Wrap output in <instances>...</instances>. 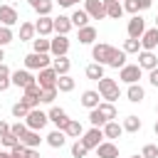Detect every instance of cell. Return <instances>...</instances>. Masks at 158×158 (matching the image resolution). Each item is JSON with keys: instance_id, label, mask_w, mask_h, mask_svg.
I'll return each instance as SVG.
<instances>
[{"instance_id": "d6986e66", "label": "cell", "mask_w": 158, "mask_h": 158, "mask_svg": "<svg viewBox=\"0 0 158 158\" xmlns=\"http://www.w3.org/2000/svg\"><path fill=\"white\" fill-rule=\"evenodd\" d=\"M96 27H91V25H84V27H79V35H77V40H79V44H94L96 42Z\"/></svg>"}, {"instance_id": "be15d7a7", "label": "cell", "mask_w": 158, "mask_h": 158, "mask_svg": "<svg viewBox=\"0 0 158 158\" xmlns=\"http://www.w3.org/2000/svg\"><path fill=\"white\" fill-rule=\"evenodd\" d=\"M116 2H123V0H116Z\"/></svg>"}, {"instance_id": "83f0119b", "label": "cell", "mask_w": 158, "mask_h": 158, "mask_svg": "<svg viewBox=\"0 0 158 158\" xmlns=\"http://www.w3.org/2000/svg\"><path fill=\"white\" fill-rule=\"evenodd\" d=\"M69 17H72V25H74L77 30H79V27H84V25H89V20H91V17H89V12H86L84 7H81V10L77 7V10H74Z\"/></svg>"}, {"instance_id": "f6af8a7d", "label": "cell", "mask_w": 158, "mask_h": 158, "mask_svg": "<svg viewBox=\"0 0 158 158\" xmlns=\"http://www.w3.org/2000/svg\"><path fill=\"white\" fill-rule=\"evenodd\" d=\"M0 143H2V146H5V148H7V151H10V148H15V146H17V143H20V138H17V136H15V133H5V136H2V138H0Z\"/></svg>"}, {"instance_id": "94428289", "label": "cell", "mask_w": 158, "mask_h": 158, "mask_svg": "<svg viewBox=\"0 0 158 158\" xmlns=\"http://www.w3.org/2000/svg\"><path fill=\"white\" fill-rule=\"evenodd\" d=\"M156 114H158V104H156Z\"/></svg>"}, {"instance_id": "4dcf8cb0", "label": "cell", "mask_w": 158, "mask_h": 158, "mask_svg": "<svg viewBox=\"0 0 158 158\" xmlns=\"http://www.w3.org/2000/svg\"><path fill=\"white\" fill-rule=\"evenodd\" d=\"M74 86H77V81H74L69 74H62V77L57 79V91H62V94H69V91H74Z\"/></svg>"}, {"instance_id": "7c38bea8", "label": "cell", "mask_w": 158, "mask_h": 158, "mask_svg": "<svg viewBox=\"0 0 158 158\" xmlns=\"http://www.w3.org/2000/svg\"><path fill=\"white\" fill-rule=\"evenodd\" d=\"M69 52V37L67 35H54L52 37V47H49V54L52 57H62Z\"/></svg>"}, {"instance_id": "681fc988", "label": "cell", "mask_w": 158, "mask_h": 158, "mask_svg": "<svg viewBox=\"0 0 158 158\" xmlns=\"http://www.w3.org/2000/svg\"><path fill=\"white\" fill-rule=\"evenodd\" d=\"M123 10L131 12V15H138V12H141V10H138V0H123Z\"/></svg>"}, {"instance_id": "f5cc1de1", "label": "cell", "mask_w": 158, "mask_h": 158, "mask_svg": "<svg viewBox=\"0 0 158 158\" xmlns=\"http://www.w3.org/2000/svg\"><path fill=\"white\" fill-rule=\"evenodd\" d=\"M57 2H59V7H74L79 0H57Z\"/></svg>"}, {"instance_id": "52a82bcc", "label": "cell", "mask_w": 158, "mask_h": 158, "mask_svg": "<svg viewBox=\"0 0 158 158\" xmlns=\"http://www.w3.org/2000/svg\"><path fill=\"white\" fill-rule=\"evenodd\" d=\"M104 138H106V136H104V128H99V126H91L89 131H84V133H81V138H79V141H81V143H84V146L91 151V148H96V146H99Z\"/></svg>"}, {"instance_id": "ffe728a7", "label": "cell", "mask_w": 158, "mask_h": 158, "mask_svg": "<svg viewBox=\"0 0 158 158\" xmlns=\"http://www.w3.org/2000/svg\"><path fill=\"white\" fill-rule=\"evenodd\" d=\"M158 47V27H151L141 37V49H156Z\"/></svg>"}, {"instance_id": "f35d334b", "label": "cell", "mask_w": 158, "mask_h": 158, "mask_svg": "<svg viewBox=\"0 0 158 158\" xmlns=\"http://www.w3.org/2000/svg\"><path fill=\"white\" fill-rule=\"evenodd\" d=\"M86 153H89V148L77 138V141L72 143V158H86Z\"/></svg>"}, {"instance_id": "60d3db41", "label": "cell", "mask_w": 158, "mask_h": 158, "mask_svg": "<svg viewBox=\"0 0 158 158\" xmlns=\"http://www.w3.org/2000/svg\"><path fill=\"white\" fill-rule=\"evenodd\" d=\"M89 123H91V126H99V128H101V126H104V123H109V121H106V118H104V116L99 114V109H91V111H89Z\"/></svg>"}, {"instance_id": "484cf974", "label": "cell", "mask_w": 158, "mask_h": 158, "mask_svg": "<svg viewBox=\"0 0 158 158\" xmlns=\"http://www.w3.org/2000/svg\"><path fill=\"white\" fill-rule=\"evenodd\" d=\"M72 27H74V25H72V17H67V15L54 17V32H57V35H69Z\"/></svg>"}, {"instance_id": "6125c7cd", "label": "cell", "mask_w": 158, "mask_h": 158, "mask_svg": "<svg viewBox=\"0 0 158 158\" xmlns=\"http://www.w3.org/2000/svg\"><path fill=\"white\" fill-rule=\"evenodd\" d=\"M156 27H158V17H156Z\"/></svg>"}, {"instance_id": "74e56055", "label": "cell", "mask_w": 158, "mask_h": 158, "mask_svg": "<svg viewBox=\"0 0 158 158\" xmlns=\"http://www.w3.org/2000/svg\"><path fill=\"white\" fill-rule=\"evenodd\" d=\"M123 52H126V54H138V52H141V40L128 37V40L123 42Z\"/></svg>"}, {"instance_id": "9c48e42d", "label": "cell", "mask_w": 158, "mask_h": 158, "mask_svg": "<svg viewBox=\"0 0 158 158\" xmlns=\"http://www.w3.org/2000/svg\"><path fill=\"white\" fill-rule=\"evenodd\" d=\"M84 10L89 12L91 20H104L106 17V2L104 0H84Z\"/></svg>"}, {"instance_id": "cb8c5ba5", "label": "cell", "mask_w": 158, "mask_h": 158, "mask_svg": "<svg viewBox=\"0 0 158 158\" xmlns=\"http://www.w3.org/2000/svg\"><path fill=\"white\" fill-rule=\"evenodd\" d=\"M84 74H86V79H91V81H99V79H104V77H106L104 64H99V62H91V64L84 69Z\"/></svg>"}, {"instance_id": "277c9868", "label": "cell", "mask_w": 158, "mask_h": 158, "mask_svg": "<svg viewBox=\"0 0 158 158\" xmlns=\"http://www.w3.org/2000/svg\"><path fill=\"white\" fill-rule=\"evenodd\" d=\"M27 109H37L42 104V86L40 84H32L27 89H22V99H20Z\"/></svg>"}, {"instance_id": "6da1fadb", "label": "cell", "mask_w": 158, "mask_h": 158, "mask_svg": "<svg viewBox=\"0 0 158 158\" xmlns=\"http://www.w3.org/2000/svg\"><path fill=\"white\" fill-rule=\"evenodd\" d=\"M116 47H111V44H106V42H99V44H94L91 47V57H94V62H99V64H104V67H109L111 64V59L116 57Z\"/></svg>"}, {"instance_id": "91938a15", "label": "cell", "mask_w": 158, "mask_h": 158, "mask_svg": "<svg viewBox=\"0 0 158 158\" xmlns=\"http://www.w3.org/2000/svg\"><path fill=\"white\" fill-rule=\"evenodd\" d=\"M131 158H143V156H131Z\"/></svg>"}, {"instance_id": "603a6c76", "label": "cell", "mask_w": 158, "mask_h": 158, "mask_svg": "<svg viewBox=\"0 0 158 158\" xmlns=\"http://www.w3.org/2000/svg\"><path fill=\"white\" fill-rule=\"evenodd\" d=\"M30 7L37 12V15H52V7H54V0H27Z\"/></svg>"}, {"instance_id": "836d02e7", "label": "cell", "mask_w": 158, "mask_h": 158, "mask_svg": "<svg viewBox=\"0 0 158 158\" xmlns=\"http://www.w3.org/2000/svg\"><path fill=\"white\" fill-rule=\"evenodd\" d=\"M96 109H99V114H101L106 121H114V118H116V106H114L111 101H101Z\"/></svg>"}, {"instance_id": "7bdbcfd3", "label": "cell", "mask_w": 158, "mask_h": 158, "mask_svg": "<svg viewBox=\"0 0 158 158\" xmlns=\"http://www.w3.org/2000/svg\"><path fill=\"white\" fill-rule=\"evenodd\" d=\"M54 99H57V86L42 89V104H54Z\"/></svg>"}, {"instance_id": "7a4b0ae2", "label": "cell", "mask_w": 158, "mask_h": 158, "mask_svg": "<svg viewBox=\"0 0 158 158\" xmlns=\"http://www.w3.org/2000/svg\"><path fill=\"white\" fill-rule=\"evenodd\" d=\"M44 67H52V57H49L47 52H30V54L25 57V69L40 72V69H44Z\"/></svg>"}, {"instance_id": "5b68a950", "label": "cell", "mask_w": 158, "mask_h": 158, "mask_svg": "<svg viewBox=\"0 0 158 158\" xmlns=\"http://www.w3.org/2000/svg\"><path fill=\"white\" fill-rule=\"evenodd\" d=\"M25 123H27V128H32V131H42V128L49 123V116H47L44 111H40V106H37V109H30V114L25 116Z\"/></svg>"}, {"instance_id": "f1b7e54d", "label": "cell", "mask_w": 158, "mask_h": 158, "mask_svg": "<svg viewBox=\"0 0 158 158\" xmlns=\"http://www.w3.org/2000/svg\"><path fill=\"white\" fill-rule=\"evenodd\" d=\"M37 35L35 22H20V42H32Z\"/></svg>"}, {"instance_id": "680465c9", "label": "cell", "mask_w": 158, "mask_h": 158, "mask_svg": "<svg viewBox=\"0 0 158 158\" xmlns=\"http://www.w3.org/2000/svg\"><path fill=\"white\" fill-rule=\"evenodd\" d=\"M153 131H156V136H158V121H156V126H153Z\"/></svg>"}, {"instance_id": "ee69618b", "label": "cell", "mask_w": 158, "mask_h": 158, "mask_svg": "<svg viewBox=\"0 0 158 158\" xmlns=\"http://www.w3.org/2000/svg\"><path fill=\"white\" fill-rule=\"evenodd\" d=\"M10 133H15V136L22 141V136L27 133V123H25V121H17V123H12V126H10Z\"/></svg>"}, {"instance_id": "f546056e", "label": "cell", "mask_w": 158, "mask_h": 158, "mask_svg": "<svg viewBox=\"0 0 158 158\" xmlns=\"http://www.w3.org/2000/svg\"><path fill=\"white\" fill-rule=\"evenodd\" d=\"M52 67H54V72L62 77V74H69V69H72V62L67 59V54H62V57H54V59H52Z\"/></svg>"}, {"instance_id": "4316f807", "label": "cell", "mask_w": 158, "mask_h": 158, "mask_svg": "<svg viewBox=\"0 0 158 158\" xmlns=\"http://www.w3.org/2000/svg\"><path fill=\"white\" fill-rule=\"evenodd\" d=\"M101 128H104V136H106L109 141L121 138V133H123V126H121V123H116V121H109V123H104Z\"/></svg>"}, {"instance_id": "2e32d148", "label": "cell", "mask_w": 158, "mask_h": 158, "mask_svg": "<svg viewBox=\"0 0 158 158\" xmlns=\"http://www.w3.org/2000/svg\"><path fill=\"white\" fill-rule=\"evenodd\" d=\"M138 67L141 69H156L158 67V57H156V52L153 49H141L138 52Z\"/></svg>"}, {"instance_id": "db71d44e", "label": "cell", "mask_w": 158, "mask_h": 158, "mask_svg": "<svg viewBox=\"0 0 158 158\" xmlns=\"http://www.w3.org/2000/svg\"><path fill=\"white\" fill-rule=\"evenodd\" d=\"M153 5V0H138V10H148Z\"/></svg>"}, {"instance_id": "b9f144b4", "label": "cell", "mask_w": 158, "mask_h": 158, "mask_svg": "<svg viewBox=\"0 0 158 158\" xmlns=\"http://www.w3.org/2000/svg\"><path fill=\"white\" fill-rule=\"evenodd\" d=\"M109 67H114V69L126 67V52H123V49H118V52H116V57L111 59V64H109Z\"/></svg>"}, {"instance_id": "8d00e7d4", "label": "cell", "mask_w": 158, "mask_h": 158, "mask_svg": "<svg viewBox=\"0 0 158 158\" xmlns=\"http://www.w3.org/2000/svg\"><path fill=\"white\" fill-rule=\"evenodd\" d=\"M49 47H52V40H47V37H35L32 40V52H47L49 54Z\"/></svg>"}, {"instance_id": "f907efd6", "label": "cell", "mask_w": 158, "mask_h": 158, "mask_svg": "<svg viewBox=\"0 0 158 158\" xmlns=\"http://www.w3.org/2000/svg\"><path fill=\"white\" fill-rule=\"evenodd\" d=\"M148 81H151V86H156V89H158V67L148 72Z\"/></svg>"}, {"instance_id": "11a10c76", "label": "cell", "mask_w": 158, "mask_h": 158, "mask_svg": "<svg viewBox=\"0 0 158 158\" xmlns=\"http://www.w3.org/2000/svg\"><path fill=\"white\" fill-rule=\"evenodd\" d=\"M25 158H42V156H40L37 148H27V156H25Z\"/></svg>"}, {"instance_id": "d4e9b609", "label": "cell", "mask_w": 158, "mask_h": 158, "mask_svg": "<svg viewBox=\"0 0 158 158\" xmlns=\"http://www.w3.org/2000/svg\"><path fill=\"white\" fill-rule=\"evenodd\" d=\"M67 143V133L62 131V128H54L52 133H47V146H52V148H62Z\"/></svg>"}, {"instance_id": "ba28073f", "label": "cell", "mask_w": 158, "mask_h": 158, "mask_svg": "<svg viewBox=\"0 0 158 158\" xmlns=\"http://www.w3.org/2000/svg\"><path fill=\"white\" fill-rule=\"evenodd\" d=\"M32 84H37V77H35L30 69H17V72H12V86L27 89V86H32Z\"/></svg>"}, {"instance_id": "d6a6232c", "label": "cell", "mask_w": 158, "mask_h": 158, "mask_svg": "<svg viewBox=\"0 0 158 158\" xmlns=\"http://www.w3.org/2000/svg\"><path fill=\"white\" fill-rule=\"evenodd\" d=\"M12 86V72L7 69V64H0V91H7Z\"/></svg>"}, {"instance_id": "c3c4849f", "label": "cell", "mask_w": 158, "mask_h": 158, "mask_svg": "<svg viewBox=\"0 0 158 158\" xmlns=\"http://www.w3.org/2000/svg\"><path fill=\"white\" fill-rule=\"evenodd\" d=\"M10 156H12V158H25V156H27V146L20 141L15 148H10Z\"/></svg>"}, {"instance_id": "6f0895ef", "label": "cell", "mask_w": 158, "mask_h": 158, "mask_svg": "<svg viewBox=\"0 0 158 158\" xmlns=\"http://www.w3.org/2000/svg\"><path fill=\"white\" fill-rule=\"evenodd\" d=\"M2 59H5V49L0 47V64H2Z\"/></svg>"}, {"instance_id": "ab89813d", "label": "cell", "mask_w": 158, "mask_h": 158, "mask_svg": "<svg viewBox=\"0 0 158 158\" xmlns=\"http://www.w3.org/2000/svg\"><path fill=\"white\" fill-rule=\"evenodd\" d=\"M12 40H15V35H12V27H5V25H0V47L10 44Z\"/></svg>"}, {"instance_id": "5bb4252c", "label": "cell", "mask_w": 158, "mask_h": 158, "mask_svg": "<svg viewBox=\"0 0 158 158\" xmlns=\"http://www.w3.org/2000/svg\"><path fill=\"white\" fill-rule=\"evenodd\" d=\"M47 116H49V121H52L57 128H62V131H64V128H67V123L72 121V118L67 116V111H64V109H59V106H52V109L47 111Z\"/></svg>"}, {"instance_id": "e575fe53", "label": "cell", "mask_w": 158, "mask_h": 158, "mask_svg": "<svg viewBox=\"0 0 158 158\" xmlns=\"http://www.w3.org/2000/svg\"><path fill=\"white\" fill-rule=\"evenodd\" d=\"M64 133L69 136V138H81V133H84V126L77 121V118H72L69 123H67V128H64Z\"/></svg>"}, {"instance_id": "1f68e13d", "label": "cell", "mask_w": 158, "mask_h": 158, "mask_svg": "<svg viewBox=\"0 0 158 158\" xmlns=\"http://www.w3.org/2000/svg\"><path fill=\"white\" fill-rule=\"evenodd\" d=\"M121 126H123V131H126V133H138L143 123H141V118H138V116H133V114H131V116H126V118H123V123H121Z\"/></svg>"}, {"instance_id": "8fae6325", "label": "cell", "mask_w": 158, "mask_h": 158, "mask_svg": "<svg viewBox=\"0 0 158 158\" xmlns=\"http://www.w3.org/2000/svg\"><path fill=\"white\" fill-rule=\"evenodd\" d=\"M57 79H59V74L54 72V67H44V69H40V74H37V84H40L42 89L57 86Z\"/></svg>"}, {"instance_id": "9a60e30c", "label": "cell", "mask_w": 158, "mask_h": 158, "mask_svg": "<svg viewBox=\"0 0 158 158\" xmlns=\"http://www.w3.org/2000/svg\"><path fill=\"white\" fill-rule=\"evenodd\" d=\"M20 22V15H17V10L12 7V5H0V25H5V27H12V25H17Z\"/></svg>"}, {"instance_id": "7402d4cb", "label": "cell", "mask_w": 158, "mask_h": 158, "mask_svg": "<svg viewBox=\"0 0 158 158\" xmlns=\"http://www.w3.org/2000/svg\"><path fill=\"white\" fill-rule=\"evenodd\" d=\"M126 99H128L131 104H141V101L146 99V89H143L141 84H128V89H126Z\"/></svg>"}, {"instance_id": "ac0fdd59", "label": "cell", "mask_w": 158, "mask_h": 158, "mask_svg": "<svg viewBox=\"0 0 158 158\" xmlns=\"http://www.w3.org/2000/svg\"><path fill=\"white\" fill-rule=\"evenodd\" d=\"M79 101H81V106H84V109H89V111H91V109H96V106L101 104V94H99V91H94V89H86V91L81 94V99H79Z\"/></svg>"}, {"instance_id": "3957f363", "label": "cell", "mask_w": 158, "mask_h": 158, "mask_svg": "<svg viewBox=\"0 0 158 158\" xmlns=\"http://www.w3.org/2000/svg\"><path fill=\"white\" fill-rule=\"evenodd\" d=\"M99 94H101V99L104 101H116L118 96H121V89H118V81H114V79H109V77H104V79H99Z\"/></svg>"}, {"instance_id": "bcb514c9", "label": "cell", "mask_w": 158, "mask_h": 158, "mask_svg": "<svg viewBox=\"0 0 158 158\" xmlns=\"http://www.w3.org/2000/svg\"><path fill=\"white\" fill-rule=\"evenodd\" d=\"M27 114H30V109H27L22 101H17V104L12 106V116H15V118H25Z\"/></svg>"}, {"instance_id": "816d5d0a", "label": "cell", "mask_w": 158, "mask_h": 158, "mask_svg": "<svg viewBox=\"0 0 158 158\" xmlns=\"http://www.w3.org/2000/svg\"><path fill=\"white\" fill-rule=\"evenodd\" d=\"M5 133H10V123H7V121H0V138H2Z\"/></svg>"}, {"instance_id": "30bf717a", "label": "cell", "mask_w": 158, "mask_h": 158, "mask_svg": "<svg viewBox=\"0 0 158 158\" xmlns=\"http://www.w3.org/2000/svg\"><path fill=\"white\" fill-rule=\"evenodd\" d=\"M126 32H128V37L141 40V37H143V32H146V20H143L141 15H133V17L128 20V25H126Z\"/></svg>"}, {"instance_id": "9f6ffc18", "label": "cell", "mask_w": 158, "mask_h": 158, "mask_svg": "<svg viewBox=\"0 0 158 158\" xmlns=\"http://www.w3.org/2000/svg\"><path fill=\"white\" fill-rule=\"evenodd\" d=\"M0 158H12V156H10V151H0Z\"/></svg>"}, {"instance_id": "e0dca14e", "label": "cell", "mask_w": 158, "mask_h": 158, "mask_svg": "<svg viewBox=\"0 0 158 158\" xmlns=\"http://www.w3.org/2000/svg\"><path fill=\"white\" fill-rule=\"evenodd\" d=\"M96 156L99 158H118V146L114 141H101L96 146Z\"/></svg>"}, {"instance_id": "8992f818", "label": "cell", "mask_w": 158, "mask_h": 158, "mask_svg": "<svg viewBox=\"0 0 158 158\" xmlns=\"http://www.w3.org/2000/svg\"><path fill=\"white\" fill-rule=\"evenodd\" d=\"M141 74H143V69L138 64H126V67L118 69V81H123V84H138Z\"/></svg>"}, {"instance_id": "44dd1931", "label": "cell", "mask_w": 158, "mask_h": 158, "mask_svg": "<svg viewBox=\"0 0 158 158\" xmlns=\"http://www.w3.org/2000/svg\"><path fill=\"white\" fill-rule=\"evenodd\" d=\"M106 2V17L109 20H121L123 17V2H116V0H104Z\"/></svg>"}, {"instance_id": "7dc6e473", "label": "cell", "mask_w": 158, "mask_h": 158, "mask_svg": "<svg viewBox=\"0 0 158 158\" xmlns=\"http://www.w3.org/2000/svg\"><path fill=\"white\" fill-rule=\"evenodd\" d=\"M141 156L143 158H158V146L156 143H146L143 151H141Z\"/></svg>"}, {"instance_id": "d590c367", "label": "cell", "mask_w": 158, "mask_h": 158, "mask_svg": "<svg viewBox=\"0 0 158 158\" xmlns=\"http://www.w3.org/2000/svg\"><path fill=\"white\" fill-rule=\"evenodd\" d=\"M22 143H25L27 148H37V146L42 143V138H40V131H32V128H27V133L22 136Z\"/></svg>"}, {"instance_id": "4fadbf2b", "label": "cell", "mask_w": 158, "mask_h": 158, "mask_svg": "<svg viewBox=\"0 0 158 158\" xmlns=\"http://www.w3.org/2000/svg\"><path fill=\"white\" fill-rule=\"evenodd\" d=\"M35 30L40 37H49L54 32V17L52 15H40V20L35 22Z\"/></svg>"}]
</instances>
